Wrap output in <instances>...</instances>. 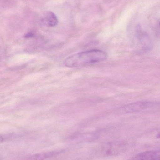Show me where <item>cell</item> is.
<instances>
[{"mask_svg": "<svg viewBox=\"0 0 160 160\" xmlns=\"http://www.w3.org/2000/svg\"><path fill=\"white\" fill-rule=\"evenodd\" d=\"M106 52L100 50L94 49L82 52L67 58L64 61L65 66L76 68L89 64L102 62L107 58Z\"/></svg>", "mask_w": 160, "mask_h": 160, "instance_id": "cell-1", "label": "cell"}, {"mask_svg": "<svg viewBox=\"0 0 160 160\" xmlns=\"http://www.w3.org/2000/svg\"><path fill=\"white\" fill-rule=\"evenodd\" d=\"M160 151L151 150L146 151L135 156L133 160H159Z\"/></svg>", "mask_w": 160, "mask_h": 160, "instance_id": "cell-5", "label": "cell"}, {"mask_svg": "<svg viewBox=\"0 0 160 160\" xmlns=\"http://www.w3.org/2000/svg\"><path fill=\"white\" fill-rule=\"evenodd\" d=\"M157 138H160V130L158 132L157 134Z\"/></svg>", "mask_w": 160, "mask_h": 160, "instance_id": "cell-7", "label": "cell"}, {"mask_svg": "<svg viewBox=\"0 0 160 160\" xmlns=\"http://www.w3.org/2000/svg\"><path fill=\"white\" fill-rule=\"evenodd\" d=\"M57 17L51 11L45 12L40 18V23L47 27H54L58 23Z\"/></svg>", "mask_w": 160, "mask_h": 160, "instance_id": "cell-3", "label": "cell"}, {"mask_svg": "<svg viewBox=\"0 0 160 160\" xmlns=\"http://www.w3.org/2000/svg\"><path fill=\"white\" fill-rule=\"evenodd\" d=\"M159 25H160V23H159Z\"/></svg>", "mask_w": 160, "mask_h": 160, "instance_id": "cell-8", "label": "cell"}, {"mask_svg": "<svg viewBox=\"0 0 160 160\" xmlns=\"http://www.w3.org/2000/svg\"><path fill=\"white\" fill-rule=\"evenodd\" d=\"M157 103L156 102H137L130 103L121 107L120 111L125 113L135 112L146 110L147 108H151L157 105Z\"/></svg>", "mask_w": 160, "mask_h": 160, "instance_id": "cell-2", "label": "cell"}, {"mask_svg": "<svg viewBox=\"0 0 160 160\" xmlns=\"http://www.w3.org/2000/svg\"><path fill=\"white\" fill-rule=\"evenodd\" d=\"M137 35L138 39L145 49L149 50L152 48L151 39L147 34L142 30L140 26H137Z\"/></svg>", "mask_w": 160, "mask_h": 160, "instance_id": "cell-4", "label": "cell"}, {"mask_svg": "<svg viewBox=\"0 0 160 160\" xmlns=\"http://www.w3.org/2000/svg\"><path fill=\"white\" fill-rule=\"evenodd\" d=\"M63 150H55L45 153H39L31 156L28 160H43L56 156L63 152Z\"/></svg>", "mask_w": 160, "mask_h": 160, "instance_id": "cell-6", "label": "cell"}, {"mask_svg": "<svg viewBox=\"0 0 160 160\" xmlns=\"http://www.w3.org/2000/svg\"></svg>", "mask_w": 160, "mask_h": 160, "instance_id": "cell-9", "label": "cell"}]
</instances>
